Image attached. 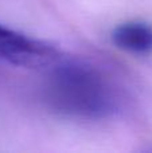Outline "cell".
Wrapping results in <instances>:
<instances>
[{
    "mask_svg": "<svg viewBox=\"0 0 152 153\" xmlns=\"http://www.w3.org/2000/svg\"><path fill=\"white\" fill-rule=\"evenodd\" d=\"M63 55L53 43L0 24V62L24 69L45 70Z\"/></svg>",
    "mask_w": 152,
    "mask_h": 153,
    "instance_id": "cell-2",
    "label": "cell"
},
{
    "mask_svg": "<svg viewBox=\"0 0 152 153\" xmlns=\"http://www.w3.org/2000/svg\"><path fill=\"white\" fill-rule=\"evenodd\" d=\"M45 71L42 101L53 113L70 120L102 121L120 110L115 83L96 65L62 55Z\"/></svg>",
    "mask_w": 152,
    "mask_h": 153,
    "instance_id": "cell-1",
    "label": "cell"
},
{
    "mask_svg": "<svg viewBox=\"0 0 152 153\" xmlns=\"http://www.w3.org/2000/svg\"><path fill=\"white\" fill-rule=\"evenodd\" d=\"M113 46L132 55H148L152 53V26L142 20L120 23L110 32Z\"/></svg>",
    "mask_w": 152,
    "mask_h": 153,
    "instance_id": "cell-3",
    "label": "cell"
}]
</instances>
